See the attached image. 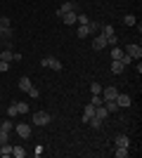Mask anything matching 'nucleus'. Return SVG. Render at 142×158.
Masks as SVG:
<instances>
[{
  "mask_svg": "<svg viewBox=\"0 0 142 158\" xmlns=\"http://www.w3.org/2000/svg\"><path fill=\"white\" fill-rule=\"evenodd\" d=\"M0 59H5V61H14V52H12V50H7V47H5V50L0 52Z\"/></svg>",
  "mask_w": 142,
  "mask_h": 158,
  "instance_id": "nucleus-17",
  "label": "nucleus"
},
{
  "mask_svg": "<svg viewBox=\"0 0 142 158\" xmlns=\"http://www.w3.org/2000/svg\"><path fill=\"white\" fill-rule=\"evenodd\" d=\"M90 92H93V94H100V92H102L100 83H90Z\"/></svg>",
  "mask_w": 142,
  "mask_h": 158,
  "instance_id": "nucleus-30",
  "label": "nucleus"
},
{
  "mask_svg": "<svg viewBox=\"0 0 142 158\" xmlns=\"http://www.w3.org/2000/svg\"><path fill=\"white\" fill-rule=\"evenodd\" d=\"M2 71H10V61H5V59H0V73Z\"/></svg>",
  "mask_w": 142,
  "mask_h": 158,
  "instance_id": "nucleus-32",
  "label": "nucleus"
},
{
  "mask_svg": "<svg viewBox=\"0 0 142 158\" xmlns=\"http://www.w3.org/2000/svg\"><path fill=\"white\" fill-rule=\"evenodd\" d=\"M104 109H107V111H109V116H111V113H116V111H118V104H116L114 99H111V102H104Z\"/></svg>",
  "mask_w": 142,
  "mask_h": 158,
  "instance_id": "nucleus-16",
  "label": "nucleus"
},
{
  "mask_svg": "<svg viewBox=\"0 0 142 158\" xmlns=\"http://www.w3.org/2000/svg\"><path fill=\"white\" fill-rule=\"evenodd\" d=\"M76 10H78L76 2H74V0H69V2H64V5L57 10V17H62V14H67V12H76Z\"/></svg>",
  "mask_w": 142,
  "mask_h": 158,
  "instance_id": "nucleus-6",
  "label": "nucleus"
},
{
  "mask_svg": "<svg viewBox=\"0 0 142 158\" xmlns=\"http://www.w3.org/2000/svg\"><path fill=\"white\" fill-rule=\"evenodd\" d=\"M7 135H10V132H5L2 127H0V144H5V142H7Z\"/></svg>",
  "mask_w": 142,
  "mask_h": 158,
  "instance_id": "nucleus-33",
  "label": "nucleus"
},
{
  "mask_svg": "<svg viewBox=\"0 0 142 158\" xmlns=\"http://www.w3.org/2000/svg\"><path fill=\"white\" fill-rule=\"evenodd\" d=\"M123 52L128 54L130 59H140V57H142V47L133 43V45H128V47H126V50H123Z\"/></svg>",
  "mask_w": 142,
  "mask_h": 158,
  "instance_id": "nucleus-5",
  "label": "nucleus"
},
{
  "mask_svg": "<svg viewBox=\"0 0 142 158\" xmlns=\"http://www.w3.org/2000/svg\"><path fill=\"white\" fill-rule=\"evenodd\" d=\"M123 24H126V26H135L137 17H135V14H126V17H123Z\"/></svg>",
  "mask_w": 142,
  "mask_h": 158,
  "instance_id": "nucleus-18",
  "label": "nucleus"
},
{
  "mask_svg": "<svg viewBox=\"0 0 142 158\" xmlns=\"http://www.w3.org/2000/svg\"><path fill=\"white\" fill-rule=\"evenodd\" d=\"M123 71H126V66H123L118 59L111 61V73H114V76H118V73H123Z\"/></svg>",
  "mask_w": 142,
  "mask_h": 158,
  "instance_id": "nucleus-12",
  "label": "nucleus"
},
{
  "mask_svg": "<svg viewBox=\"0 0 142 158\" xmlns=\"http://www.w3.org/2000/svg\"><path fill=\"white\" fill-rule=\"evenodd\" d=\"M43 151H45L43 146H36V149H33V156H43Z\"/></svg>",
  "mask_w": 142,
  "mask_h": 158,
  "instance_id": "nucleus-34",
  "label": "nucleus"
},
{
  "mask_svg": "<svg viewBox=\"0 0 142 158\" xmlns=\"http://www.w3.org/2000/svg\"><path fill=\"white\" fill-rule=\"evenodd\" d=\"M85 35H90V31H88V24H85V26H78V38H85Z\"/></svg>",
  "mask_w": 142,
  "mask_h": 158,
  "instance_id": "nucleus-26",
  "label": "nucleus"
},
{
  "mask_svg": "<svg viewBox=\"0 0 142 158\" xmlns=\"http://www.w3.org/2000/svg\"><path fill=\"white\" fill-rule=\"evenodd\" d=\"M100 28H102V24H100V21H93V19L88 21V31H90V35H95V33H100Z\"/></svg>",
  "mask_w": 142,
  "mask_h": 158,
  "instance_id": "nucleus-14",
  "label": "nucleus"
},
{
  "mask_svg": "<svg viewBox=\"0 0 142 158\" xmlns=\"http://www.w3.org/2000/svg\"><path fill=\"white\" fill-rule=\"evenodd\" d=\"M7 156H12V146L5 142V144H0V158H7Z\"/></svg>",
  "mask_w": 142,
  "mask_h": 158,
  "instance_id": "nucleus-15",
  "label": "nucleus"
},
{
  "mask_svg": "<svg viewBox=\"0 0 142 158\" xmlns=\"http://www.w3.org/2000/svg\"><path fill=\"white\" fill-rule=\"evenodd\" d=\"M114 156H116V158H126V156H128V149H126V146H116Z\"/></svg>",
  "mask_w": 142,
  "mask_h": 158,
  "instance_id": "nucleus-20",
  "label": "nucleus"
},
{
  "mask_svg": "<svg viewBox=\"0 0 142 158\" xmlns=\"http://www.w3.org/2000/svg\"><path fill=\"white\" fill-rule=\"evenodd\" d=\"M93 116H95V106H93V104H85V106H83V116H81V120H83V123H88Z\"/></svg>",
  "mask_w": 142,
  "mask_h": 158,
  "instance_id": "nucleus-9",
  "label": "nucleus"
},
{
  "mask_svg": "<svg viewBox=\"0 0 142 158\" xmlns=\"http://www.w3.org/2000/svg\"><path fill=\"white\" fill-rule=\"evenodd\" d=\"M31 109H28L26 102H17V113H28Z\"/></svg>",
  "mask_w": 142,
  "mask_h": 158,
  "instance_id": "nucleus-21",
  "label": "nucleus"
},
{
  "mask_svg": "<svg viewBox=\"0 0 142 158\" xmlns=\"http://www.w3.org/2000/svg\"><path fill=\"white\" fill-rule=\"evenodd\" d=\"M0 127H2L5 132H10V130H14V123L12 120H5V123H0Z\"/></svg>",
  "mask_w": 142,
  "mask_h": 158,
  "instance_id": "nucleus-27",
  "label": "nucleus"
},
{
  "mask_svg": "<svg viewBox=\"0 0 142 158\" xmlns=\"http://www.w3.org/2000/svg\"><path fill=\"white\" fill-rule=\"evenodd\" d=\"M41 66L43 69H52V71H62V61L57 59V57H43Z\"/></svg>",
  "mask_w": 142,
  "mask_h": 158,
  "instance_id": "nucleus-2",
  "label": "nucleus"
},
{
  "mask_svg": "<svg viewBox=\"0 0 142 158\" xmlns=\"http://www.w3.org/2000/svg\"><path fill=\"white\" fill-rule=\"evenodd\" d=\"M7 28H12L10 19H7V17H0V31H7Z\"/></svg>",
  "mask_w": 142,
  "mask_h": 158,
  "instance_id": "nucleus-23",
  "label": "nucleus"
},
{
  "mask_svg": "<svg viewBox=\"0 0 142 158\" xmlns=\"http://www.w3.org/2000/svg\"><path fill=\"white\" fill-rule=\"evenodd\" d=\"M26 94H28V97H33V99H38V97H41V90H38V87H31Z\"/></svg>",
  "mask_w": 142,
  "mask_h": 158,
  "instance_id": "nucleus-29",
  "label": "nucleus"
},
{
  "mask_svg": "<svg viewBox=\"0 0 142 158\" xmlns=\"http://www.w3.org/2000/svg\"><path fill=\"white\" fill-rule=\"evenodd\" d=\"M52 120V113H47V111H36L33 116H31V123L33 125H47Z\"/></svg>",
  "mask_w": 142,
  "mask_h": 158,
  "instance_id": "nucleus-1",
  "label": "nucleus"
},
{
  "mask_svg": "<svg viewBox=\"0 0 142 158\" xmlns=\"http://www.w3.org/2000/svg\"><path fill=\"white\" fill-rule=\"evenodd\" d=\"M76 19H78V12H67V14H62V21H64L67 26L76 24Z\"/></svg>",
  "mask_w": 142,
  "mask_h": 158,
  "instance_id": "nucleus-10",
  "label": "nucleus"
},
{
  "mask_svg": "<svg viewBox=\"0 0 142 158\" xmlns=\"http://www.w3.org/2000/svg\"><path fill=\"white\" fill-rule=\"evenodd\" d=\"M24 146H12V156H17V158H24Z\"/></svg>",
  "mask_w": 142,
  "mask_h": 158,
  "instance_id": "nucleus-24",
  "label": "nucleus"
},
{
  "mask_svg": "<svg viewBox=\"0 0 142 158\" xmlns=\"http://www.w3.org/2000/svg\"><path fill=\"white\" fill-rule=\"evenodd\" d=\"M114 102H116V104H118V106H121V109H128V106L133 104V99H130L128 94H121V92L116 94V99H114Z\"/></svg>",
  "mask_w": 142,
  "mask_h": 158,
  "instance_id": "nucleus-7",
  "label": "nucleus"
},
{
  "mask_svg": "<svg viewBox=\"0 0 142 158\" xmlns=\"http://www.w3.org/2000/svg\"><path fill=\"white\" fill-rule=\"evenodd\" d=\"M88 123H90V125H93V127H95V130H97V127H100V125H102V120H100V118H97V116H93V118H90V120H88Z\"/></svg>",
  "mask_w": 142,
  "mask_h": 158,
  "instance_id": "nucleus-31",
  "label": "nucleus"
},
{
  "mask_svg": "<svg viewBox=\"0 0 142 158\" xmlns=\"http://www.w3.org/2000/svg\"><path fill=\"white\" fill-rule=\"evenodd\" d=\"M31 87H33V83H31L26 76H21V78H19V90H21V92H28Z\"/></svg>",
  "mask_w": 142,
  "mask_h": 158,
  "instance_id": "nucleus-11",
  "label": "nucleus"
},
{
  "mask_svg": "<svg viewBox=\"0 0 142 158\" xmlns=\"http://www.w3.org/2000/svg\"><path fill=\"white\" fill-rule=\"evenodd\" d=\"M102 99H104V102H111V99H116V94H118V90H116V87H104V90H102Z\"/></svg>",
  "mask_w": 142,
  "mask_h": 158,
  "instance_id": "nucleus-8",
  "label": "nucleus"
},
{
  "mask_svg": "<svg viewBox=\"0 0 142 158\" xmlns=\"http://www.w3.org/2000/svg\"><path fill=\"white\" fill-rule=\"evenodd\" d=\"M90 104H93V106H100V104H104V99H102L100 94H93V99H90Z\"/></svg>",
  "mask_w": 142,
  "mask_h": 158,
  "instance_id": "nucleus-25",
  "label": "nucleus"
},
{
  "mask_svg": "<svg viewBox=\"0 0 142 158\" xmlns=\"http://www.w3.org/2000/svg\"><path fill=\"white\" fill-rule=\"evenodd\" d=\"M116 146H126V149H128L130 146V137L128 135H118V137H116Z\"/></svg>",
  "mask_w": 142,
  "mask_h": 158,
  "instance_id": "nucleus-13",
  "label": "nucleus"
},
{
  "mask_svg": "<svg viewBox=\"0 0 142 158\" xmlns=\"http://www.w3.org/2000/svg\"><path fill=\"white\" fill-rule=\"evenodd\" d=\"M14 132L19 135L21 139H28L33 132H31V125H26V123H19V125H14Z\"/></svg>",
  "mask_w": 142,
  "mask_h": 158,
  "instance_id": "nucleus-3",
  "label": "nucleus"
},
{
  "mask_svg": "<svg viewBox=\"0 0 142 158\" xmlns=\"http://www.w3.org/2000/svg\"><path fill=\"white\" fill-rule=\"evenodd\" d=\"M76 21H78L81 26H85V24L90 21V17H88V14H78V19H76Z\"/></svg>",
  "mask_w": 142,
  "mask_h": 158,
  "instance_id": "nucleus-28",
  "label": "nucleus"
},
{
  "mask_svg": "<svg viewBox=\"0 0 142 158\" xmlns=\"http://www.w3.org/2000/svg\"><path fill=\"white\" fill-rule=\"evenodd\" d=\"M7 116H10V118H14V116H19V113H17V102H12V104L7 106Z\"/></svg>",
  "mask_w": 142,
  "mask_h": 158,
  "instance_id": "nucleus-22",
  "label": "nucleus"
},
{
  "mask_svg": "<svg viewBox=\"0 0 142 158\" xmlns=\"http://www.w3.org/2000/svg\"><path fill=\"white\" fill-rule=\"evenodd\" d=\"M107 47V38L102 35V33H95V38H93V50H97V52H102Z\"/></svg>",
  "mask_w": 142,
  "mask_h": 158,
  "instance_id": "nucleus-4",
  "label": "nucleus"
},
{
  "mask_svg": "<svg viewBox=\"0 0 142 158\" xmlns=\"http://www.w3.org/2000/svg\"><path fill=\"white\" fill-rule=\"evenodd\" d=\"M0 38H2V31H0Z\"/></svg>",
  "mask_w": 142,
  "mask_h": 158,
  "instance_id": "nucleus-35",
  "label": "nucleus"
},
{
  "mask_svg": "<svg viewBox=\"0 0 142 158\" xmlns=\"http://www.w3.org/2000/svg\"><path fill=\"white\" fill-rule=\"evenodd\" d=\"M121 57H123V50L118 45H114L111 47V59H121Z\"/></svg>",
  "mask_w": 142,
  "mask_h": 158,
  "instance_id": "nucleus-19",
  "label": "nucleus"
}]
</instances>
